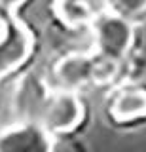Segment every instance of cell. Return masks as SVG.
I'll use <instances>...</instances> for the list:
<instances>
[{"instance_id":"7a4b0ae2","label":"cell","mask_w":146,"mask_h":152,"mask_svg":"<svg viewBox=\"0 0 146 152\" xmlns=\"http://www.w3.org/2000/svg\"><path fill=\"white\" fill-rule=\"evenodd\" d=\"M82 120V101H78L76 93L68 91H49L44 101L42 116L38 126L44 127L49 135L65 133L76 127Z\"/></svg>"},{"instance_id":"5b68a950","label":"cell","mask_w":146,"mask_h":152,"mask_svg":"<svg viewBox=\"0 0 146 152\" xmlns=\"http://www.w3.org/2000/svg\"><path fill=\"white\" fill-rule=\"evenodd\" d=\"M110 0H57L59 17L68 25H84L95 23L106 10H110Z\"/></svg>"},{"instance_id":"277c9868","label":"cell","mask_w":146,"mask_h":152,"mask_svg":"<svg viewBox=\"0 0 146 152\" xmlns=\"http://www.w3.org/2000/svg\"><path fill=\"white\" fill-rule=\"evenodd\" d=\"M110 116L121 124L146 120V89L135 88V86L120 89L112 97Z\"/></svg>"},{"instance_id":"3957f363","label":"cell","mask_w":146,"mask_h":152,"mask_svg":"<svg viewBox=\"0 0 146 152\" xmlns=\"http://www.w3.org/2000/svg\"><path fill=\"white\" fill-rule=\"evenodd\" d=\"M0 152H51V135L34 122L0 131Z\"/></svg>"},{"instance_id":"6da1fadb","label":"cell","mask_w":146,"mask_h":152,"mask_svg":"<svg viewBox=\"0 0 146 152\" xmlns=\"http://www.w3.org/2000/svg\"><path fill=\"white\" fill-rule=\"evenodd\" d=\"M133 42V31L129 21L116 13L106 12L95 21V44L99 57L108 63H118Z\"/></svg>"},{"instance_id":"8992f818","label":"cell","mask_w":146,"mask_h":152,"mask_svg":"<svg viewBox=\"0 0 146 152\" xmlns=\"http://www.w3.org/2000/svg\"><path fill=\"white\" fill-rule=\"evenodd\" d=\"M17 4H21V0H0V10L13 8V6H17Z\"/></svg>"}]
</instances>
